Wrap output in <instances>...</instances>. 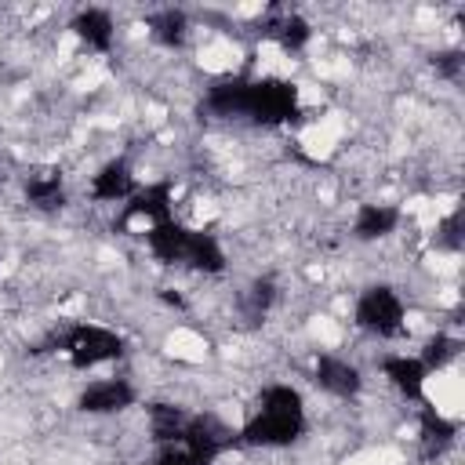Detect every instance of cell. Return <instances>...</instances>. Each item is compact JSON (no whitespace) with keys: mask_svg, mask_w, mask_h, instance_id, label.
Masks as SVG:
<instances>
[{"mask_svg":"<svg viewBox=\"0 0 465 465\" xmlns=\"http://www.w3.org/2000/svg\"><path fill=\"white\" fill-rule=\"evenodd\" d=\"M312 374H316V385H320L323 392L338 396V400L356 396L360 385H363L356 363H349L345 356H334V352H323V356L316 360V371H312Z\"/></svg>","mask_w":465,"mask_h":465,"instance_id":"7","label":"cell"},{"mask_svg":"<svg viewBox=\"0 0 465 465\" xmlns=\"http://www.w3.org/2000/svg\"><path fill=\"white\" fill-rule=\"evenodd\" d=\"M167 218H174V196H171V185H163V182L134 189L131 200L124 203V225L134 232H149L153 225H160Z\"/></svg>","mask_w":465,"mask_h":465,"instance_id":"5","label":"cell"},{"mask_svg":"<svg viewBox=\"0 0 465 465\" xmlns=\"http://www.w3.org/2000/svg\"><path fill=\"white\" fill-rule=\"evenodd\" d=\"M381 374H385L389 385H392L396 392H403L407 400H418V396L425 392V378H429L425 363H421L418 356H407V352L385 356V360H381Z\"/></svg>","mask_w":465,"mask_h":465,"instance_id":"11","label":"cell"},{"mask_svg":"<svg viewBox=\"0 0 465 465\" xmlns=\"http://www.w3.org/2000/svg\"><path fill=\"white\" fill-rule=\"evenodd\" d=\"M283 51H302L309 40H312V25L302 18V15H280L276 22H269L265 29Z\"/></svg>","mask_w":465,"mask_h":465,"instance_id":"15","label":"cell"},{"mask_svg":"<svg viewBox=\"0 0 465 465\" xmlns=\"http://www.w3.org/2000/svg\"><path fill=\"white\" fill-rule=\"evenodd\" d=\"M305 429V400L294 385H265L258 396V407L247 414L240 436L251 447H287Z\"/></svg>","mask_w":465,"mask_h":465,"instance_id":"1","label":"cell"},{"mask_svg":"<svg viewBox=\"0 0 465 465\" xmlns=\"http://www.w3.org/2000/svg\"><path fill=\"white\" fill-rule=\"evenodd\" d=\"M149 36L163 47H182L185 36H189V18L174 7H163V11L149 15Z\"/></svg>","mask_w":465,"mask_h":465,"instance_id":"14","label":"cell"},{"mask_svg":"<svg viewBox=\"0 0 465 465\" xmlns=\"http://www.w3.org/2000/svg\"><path fill=\"white\" fill-rule=\"evenodd\" d=\"M134 385L127 381V378H98V381H91L84 392H80V400H76V407L84 411V414H94V418H102V414H120V411H127L131 403H134Z\"/></svg>","mask_w":465,"mask_h":465,"instance_id":"6","label":"cell"},{"mask_svg":"<svg viewBox=\"0 0 465 465\" xmlns=\"http://www.w3.org/2000/svg\"><path fill=\"white\" fill-rule=\"evenodd\" d=\"M232 443H236V432L225 421L211 418V414L189 418L185 429H182V440H178V447L189 454L193 465H214Z\"/></svg>","mask_w":465,"mask_h":465,"instance_id":"4","label":"cell"},{"mask_svg":"<svg viewBox=\"0 0 465 465\" xmlns=\"http://www.w3.org/2000/svg\"><path fill=\"white\" fill-rule=\"evenodd\" d=\"M69 29L91 51H109L113 40H116V22H113V15L105 7H84V11H76V18H73Z\"/></svg>","mask_w":465,"mask_h":465,"instance_id":"10","label":"cell"},{"mask_svg":"<svg viewBox=\"0 0 465 465\" xmlns=\"http://www.w3.org/2000/svg\"><path fill=\"white\" fill-rule=\"evenodd\" d=\"M178 265H185V269H193V272H203V276H214V272L225 269V251H222V243H218L211 232L189 229Z\"/></svg>","mask_w":465,"mask_h":465,"instance_id":"9","label":"cell"},{"mask_svg":"<svg viewBox=\"0 0 465 465\" xmlns=\"http://www.w3.org/2000/svg\"><path fill=\"white\" fill-rule=\"evenodd\" d=\"M458 356V338H450V334H432L429 341H425V349H421V363H425V371H440V367H447L450 360Z\"/></svg>","mask_w":465,"mask_h":465,"instance_id":"16","label":"cell"},{"mask_svg":"<svg viewBox=\"0 0 465 465\" xmlns=\"http://www.w3.org/2000/svg\"><path fill=\"white\" fill-rule=\"evenodd\" d=\"M356 327H363L367 334H378V338H396L407 323V305L403 298L389 287V283H371L360 298H356Z\"/></svg>","mask_w":465,"mask_h":465,"instance_id":"2","label":"cell"},{"mask_svg":"<svg viewBox=\"0 0 465 465\" xmlns=\"http://www.w3.org/2000/svg\"><path fill=\"white\" fill-rule=\"evenodd\" d=\"M153 465H193V461H189V454L174 443V447H163V450L156 454V461H153Z\"/></svg>","mask_w":465,"mask_h":465,"instance_id":"17","label":"cell"},{"mask_svg":"<svg viewBox=\"0 0 465 465\" xmlns=\"http://www.w3.org/2000/svg\"><path fill=\"white\" fill-rule=\"evenodd\" d=\"M62 352L69 356V363L76 371H91V367L120 360L124 341H120L116 331H109L102 323H73L65 331V338H62Z\"/></svg>","mask_w":465,"mask_h":465,"instance_id":"3","label":"cell"},{"mask_svg":"<svg viewBox=\"0 0 465 465\" xmlns=\"http://www.w3.org/2000/svg\"><path fill=\"white\" fill-rule=\"evenodd\" d=\"M134 193V171L127 160H105L94 174H91V196L98 203H116V200H131Z\"/></svg>","mask_w":465,"mask_h":465,"instance_id":"8","label":"cell"},{"mask_svg":"<svg viewBox=\"0 0 465 465\" xmlns=\"http://www.w3.org/2000/svg\"><path fill=\"white\" fill-rule=\"evenodd\" d=\"M25 200L36 211H58L65 203V185L58 171H36L25 178Z\"/></svg>","mask_w":465,"mask_h":465,"instance_id":"13","label":"cell"},{"mask_svg":"<svg viewBox=\"0 0 465 465\" xmlns=\"http://www.w3.org/2000/svg\"><path fill=\"white\" fill-rule=\"evenodd\" d=\"M396 225H400V211L392 203H360L352 218V236L363 243H374L396 232Z\"/></svg>","mask_w":465,"mask_h":465,"instance_id":"12","label":"cell"}]
</instances>
